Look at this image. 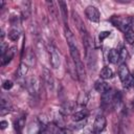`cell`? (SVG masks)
<instances>
[{"mask_svg": "<svg viewBox=\"0 0 134 134\" xmlns=\"http://www.w3.org/2000/svg\"><path fill=\"white\" fill-rule=\"evenodd\" d=\"M64 32H65V38H66L67 44H68L70 55H71V58L73 60V63L74 64H77V63L83 62L82 59H81L80 50H79V47H77V44H76V40H75L74 35L72 34V31L67 26L64 27Z\"/></svg>", "mask_w": 134, "mask_h": 134, "instance_id": "6da1fadb", "label": "cell"}, {"mask_svg": "<svg viewBox=\"0 0 134 134\" xmlns=\"http://www.w3.org/2000/svg\"><path fill=\"white\" fill-rule=\"evenodd\" d=\"M111 22L113 23L114 26L118 27L121 31H124L125 34L130 31L132 29V25H131V18L129 17H119V16H114L111 19Z\"/></svg>", "mask_w": 134, "mask_h": 134, "instance_id": "7a4b0ae2", "label": "cell"}, {"mask_svg": "<svg viewBox=\"0 0 134 134\" xmlns=\"http://www.w3.org/2000/svg\"><path fill=\"white\" fill-rule=\"evenodd\" d=\"M27 90L29 92V94L31 96H38L41 90V82L39 80V77L32 75L27 80V84H26Z\"/></svg>", "mask_w": 134, "mask_h": 134, "instance_id": "3957f363", "label": "cell"}, {"mask_svg": "<svg viewBox=\"0 0 134 134\" xmlns=\"http://www.w3.org/2000/svg\"><path fill=\"white\" fill-rule=\"evenodd\" d=\"M48 52H49V62L51 67L54 69H58L61 66V55L58 48L53 45H49Z\"/></svg>", "mask_w": 134, "mask_h": 134, "instance_id": "277c9868", "label": "cell"}, {"mask_svg": "<svg viewBox=\"0 0 134 134\" xmlns=\"http://www.w3.org/2000/svg\"><path fill=\"white\" fill-rule=\"evenodd\" d=\"M106 125H107L106 117L104 115H97L95 117L94 122H93V126H92L93 133L94 134H100L104 131V129L106 128Z\"/></svg>", "mask_w": 134, "mask_h": 134, "instance_id": "5b68a950", "label": "cell"}, {"mask_svg": "<svg viewBox=\"0 0 134 134\" xmlns=\"http://www.w3.org/2000/svg\"><path fill=\"white\" fill-rule=\"evenodd\" d=\"M42 77H43V81H44V84H45L46 88L49 91H53V89H54V79H53L51 72L47 68L43 69Z\"/></svg>", "mask_w": 134, "mask_h": 134, "instance_id": "8992f818", "label": "cell"}, {"mask_svg": "<svg viewBox=\"0 0 134 134\" xmlns=\"http://www.w3.org/2000/svg\"><path fill=\"white\" fill-rule=\"evenodd\" d=\"M85 15L91 22H98L99 18H100V14H99L98 9L93 5H89L86 7Z\"/></svg>", "mask_w": 134, "mask_h": 134, "instance_id": "52a82bcc", "label": "cell"}, {"mask_svg": "<svg viewBox=\"0 0 134 134\" xmlns=\"http://www.w3.org/2000/svg\"><path fill=\"white\" fill-rule=\"evenodd\" d=\"M15 52H16V47H15V46L8 47V48L6 49V51H5L3 54H1V65H2V66L7 65V64L12 61V59L14 58Z\"/></svg>", "mask_w": 134, "mask_h": 134, "instance_id": "ba28073f", "label": "cell"}, {"mask_svg": "<svg viewBox=\"0 0 134 134\" xmlns=\"http://www.w3.org/2000/svg\"><path fill=\"white\" fill-rule=\"evenodd\" d=\"M113 96H114V92H113V90L111 88L109 90L105 91L104 93H102V96H100L102 106L103 107H107V106L111 105L112 100H113Z\"/></svg>", "mask_w": 134, "mask_h": 134, "instance_id": "9c48e42d", "label": "cell"}, {"mask_svg": "<svg viewBox=\"0 0 134 134\" xmlns=\"http://www.w3.org/2000/svg\"><path fill=\"white\" fill-rule=\"evenodd\" d=\"M88 115H89L88 110L87 109H82V110H79V111L72 113V120L75 121V122L83 121L88 117Z\"/></svg>", "mask_w": 134, "mask_h": 134, "instance_id": "30bf717a", "label": "cell"}, {"mask_svg": "<svg viewBox=\"0 0 134 134\" xmlns=\"http://www.w3.org/2000/svg\"><path fill=\"white\" fill-rule=\"evenodd\" d=\"M75 105H76V104H75L74 102L68 100V102H66V103L63 104V106H62V108H61L60 111H61V113H62L63 115H68V114H70V113L73 112Z\"/></svg>", "mask_w": 134, "mask_h": 134, "instance_id": "8fae6325", "label": "cell"}, {"mask_svg": "<svg viewBox=\"0 0 134 134\" xmlns=\"http://www.w3.org/2000/svg\"><path fill=\"white\" fill-rule=\"evenodd\" d=\"M120 60V53H119V50L115 49V48H112L109 50L108 52V61L112 64H116L118 63Z\"/></svg>", "mask_w": 134, "mask_h": 134, "instance_id": "7c38bea8", "label": "cell"}, {"mask_svg": "<svg viewBox=\"0 0 134 134\" xmlns=\"http://www.w3.org/2000/svg\"><path fill=\"white\" fill-rule=\"evenodd\" d=\"M130 74H131V73H130V71H129V69H128V67H127V65H126L125 63L120 64L119 67H118V75H119L120 81L124 83V82L129 77Z\"/></svg>", "mask_w": 134, "mask_h": 134, "instance_id": "4fadbf2b", "label": "cell"}, {"mask_svg": "<svg viewBox=\"0 0 134 134\" xmlns=\"http://www.w3.org/2000/svg\"><path fill=\"white\" fill-rule=\"evenodd\" d=\"M25 120H26V117L24 115L20 116L17 118V120L15 121V130L17 132V134H21L22 133V130L25 126Z\"/></svg>", "mask_w": 134, "mask_h": 134, "instance_id": "5bb4252c", "label": "cell"}, {"mask_svg": "<svg viewBox=\"0 0 134 134\" xmlns=\"http://www.w3.org/2000/svg\"><path fill=\"white\" fill-rule=\"evenodd\" d=\"M99 76L103 80H110L114 76V72L110 67H104L99 72Z\"/></svg>", "mask_w": 134, "mask_h": 134, "instance_id": "9a60e30c", "label": "cell"}, {"mask_svg": "<svg viewBox=\"0 0 134 134\" xmlns=\"http://www.w3.org/2000/svg\"><path fill=\"white\" fill-rule=\"evenodd\" d=\"M28 72V66L26 63H21L18 67V70H17V77L18 79H23L25 77V75L27 74Z\"/></svg>", "mask_w": 134, "mask_h": 134, "instance_id": "2e32d148", "label": "cell"}, {"mask_svg": "<svg viewBox=\"0 0 134 134\" xmlns=\"http://www.w3.org/2000/svg\"><path fill=\"white\" fill-rule=\"evenodd\" d=\"M94 88H95V90H96L97 92L104 93L105 91H107V90L110 89V86H109L106 82H104V81H97V82H95Z\"/></svg>", "mask_w": 134, "mask_h": 134, "instance_id": "e0dca14e", "label": "cell"}, {"mask_svg": "<svg viewBox=\"0 0 134 134\" xmlns=\"http://www.w3.org/2000/svg\"><path fill=\"white\" fill-rule=\"evenodd\" d=\"M1 115H5L6 113H8L10 111V104L7 99L2 98L1 99Z\"/></svg>", "mask_w": 134, "mask_h": 134, "instance_id": "ac0fdd59", "label": "cell"}, {"mask_svg": "<svg viewBox=\"0 0 134 134\" xmlns=\"http://www.w3.org/2000/svg\"><path fill=\"white\" fill-rule=\"evenodd\" d=\"M59 6H60V9H61V13H62V17H63V20L65 22V25H66V22H67V4L66 2L64 1H59Z\"/></svg>", "mask_w": 134, "mask_h": 134, "instance_id": "d6986e66", "label": "cell"}, {"mask_svg": "<svg viewBox=\"0 0 134 134\" xmlns=\"http://www.w3.org/2000/svg\"><path fill=\"white\" fill-rule=\"evenodd\" d=\"M7 37H8V39H9L10 41L16 42V41H18V39H19V37H20V31H19L17 28H13V29H10V30L8 31Z\"/></svg>", "mask_w": 134, "mask_h": 134, "instance_id": "ffe728a7", "label": "cell"}, {"mask_svg": "<svg viewBox=\"0 0 134 134\" xmlns=\"http://www.w3.org/2000/svg\"><path fill=\"white\" fill-rule=\"evenodd\" d=\"M22 14L24 16V18H27L30 14V2L29 1H25L22 3Z\"/></svg>", "mask_w": 134, "mask_h": 134, "instance_id": "44dd1931", "label": "cell"}, {"mask_svg": "<svg viewBox=\"0 0 134 134\" xmlns=\"http://www.w3.org/2000/svg\"><path fill=\"white\" fill-rule=\"evenodd\" d=\"M125 38L129 44H134V31L132 29L125 34Z\"/></svg>", "mask_w": 134, "mask_h": 134, "instance_id": "7402d4cb", "label": "cell"}, {"mask_svg": "<svg viewBox=\"0 0 134 134\" xmlns=\"http://www.w3.org/2000/svg\"><path fill=\"white\" fill-rule=\"evenodd\" d=\"M124 85H125V87H127V88H131V87H134V76L132 75V74H130L129 75V77L122 83Z\"/></svg>", "mask_w": 134, "mask_h": 134, "instance_id": "603a6c76", "label": "cell"}, {"mask_svg": "<svg viewBox=\"0 0 134 134\" xmlns=\"http://www.w3.org/2000/svg\"><path fill=\"white\" fill-rule=\"evenodd\" d=\"M13 86H14V83H13L12 81H9V80L4 81L3 84H2V87H3V89H5V90H9V89H12Z\"/></svg>", "mask_w": 134, "mask_h": 134, "instance_id": "cb8c5ba5", "label": "cell"}, {"mask_svg": "<svg viewBox=\"0 0 134 134\" xmlns=\"http://www.w3.org/2000/svg\"><path fill=\"white\" fill-rule=\"evenodd\" d=\"M39 134H52V131L50 128H48L47 126H44L43 129L39 132Z\"/></svg>", "mask_w": 134, "mask_h": 134, "instance_id": "d4e9b609", "label": "cell"}, {"mask_svg": "<svg viewBox=\"0 0 134 134\" xmlns=\"http://www.w3.org/2000/svg\"><path fill=\"white\" fill-rule=\"evenodd\" d=\"M109 35H110V31H102V32H99V36H98L99 41H100V42L104 41L107 37H109Z\"/></svg>", "mask_w": 134, "mask_h": 134, "instance_id": "484cf974", "label": "cell"}, {"mask_svg": "<svg viewBox=\"0 0 134 134\" xmlns=\"http://www.w3.org/2000/svg\"><path fill=\"white\" fill-rule=\"evenodd\" d=\"M7 126H8V122H7L6 120H2V121L0 122V128H1L2 130H4V129H5Z\"/></svg>", "mask_w": 134, "mask_h": 134, "instance_id": "4316f807", "label": "cell"}, {"mask_svg": "<svg viewBox=\"0 0 134 134\" xmlns=\"http://www.w3.org/2000/svg\"><path fill=\"white\" fill-rule=\"evenodd\" d=\"M57 134H66V133L64 132V130H59V131L57 132Z\"/></svg>", "mask_w": 134, "mask_h": 134, "instance_id": "83f0119b", "label": "cell"}, {"mask_svg": "<svg viewBox=\"0 0 134 134\" xmlns=\"http://www.w3.org/2000/svg\"><path fill=\"white\" fill-rule=\"evenodd\" d=\"M3 5H4V2H3V1H1V2H0V8H1Z\"/></svg>", "mask_w": 134, "mask_h": 134, "instance_id": "f1b7e54d", "label": "cell"}]
</instances>
